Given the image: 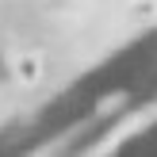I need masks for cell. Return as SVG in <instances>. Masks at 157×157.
I'll use <instances>...</instances> for the list:
<instances>
[{"label": "cell", "mask_w": 157, "mask_h": 157, "mask_svg": "<svg viewBox=\"0 0 157 157\" xmlns=\"http://www.w3.org/2000/svg\"><path fill=\"white\" fill-rule=\"evenodd\" d=\"M12 77L19 84H38L46 77V61H42V54H35V50H27V54H19V58L12 61Z\"/></svg>", "instance_id": "6da1fadb"}]
</instances>
